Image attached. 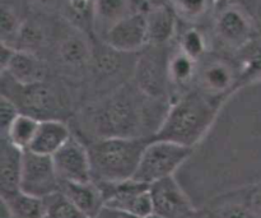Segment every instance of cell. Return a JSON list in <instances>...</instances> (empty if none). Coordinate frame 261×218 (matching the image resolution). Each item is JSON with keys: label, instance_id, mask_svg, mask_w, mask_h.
<instances>
[{"label": "cell", "instance_id": "6da1fadb", "mask_svg": "<svg viewBox=\"0 0 261 218\" xmlns=\"http://www.w3.org/2000/svg\"><path fill=\"white\" fill-rule=\"evenodd\" d=\"M219 100L203 91H193L176 101L152 139L168 140L194 148L216 119Z\"/></svg>", "mask_w": 261, "mask_h": 218}, {"label": "cell", "instance_id": "7a4b0ae2", "mask_svg": "<svg viewBox=\"0 0 261 218\" xmlns=\"http://www.w3.org/2000/svg\"><path fill=\"white\" fill-rule=\"evenodd\" d=\"M152 137H102L87 146L92 180L120 183L134 178Z\"/></svg>", "mask_w": 261, "mask_h": 218}, {"label": "cell", "instance_id": "3957f363", "mask_svg": "<svg viewBox=\"0 0 261 218\" xmlns=\"http://www.w3.org/2000/svg\"><path fill=\"white\" fill-rule=\"evenodd\" d=\"M194 148L168 140L152 139L143 152L134 180L152 185L173 176L175 171L190 157Z\"/></svg>", "mask_w": 261, "mask_h": 218}, {"label": "cell", "instance_id": "277c9868", "mask_svg": "<svg viewBox=\"0 0 261 218\" xmlns=\"http://www.w3.org/2000/svg\"><path fill=\"white\" fill-rule=\"evenodd\" d=\"M96 183V181H94ZM101 189L105 207L125 212L137 218L153 214L149 185L130 179L120 183H96Z\"/></svg>", "mask_w": 261, "mask_h": 218}, {"label": "cell", "instance_id": "5b68a950", "mask_svg": "<svg viewBox=\"0 0 261 218\" xmlns=\"http://www.w3.org/2000/svg\"><path fill=\"white\" fill-rule=\"evenodd\" d=\"M60 185L51 156L38 155L32 151L23 152L20 190L43 199L60 190Z\"/></svg>", "mask_w": 261, "mask_h": 218}, {"label": "cell", "instance_id": "8992f818", "mask_svg": "<svg viewBox=\"0 0 261 218\" xmlns=\"http://www.w3.org/2000/svg\"><path fill=\"white\" fill-rule=\"evenodd\" d=\"M138 111L126 96L107 102L97 116V128L102 137H143L138 133Z\"/></svg>", "mask_w": 261, "mask_h": 218}, {"label": "cell", "instance_id": "52a82bcc", "mask_svg": "<svg viewBox=\"0 0 261 218\" xmlns=\"http://www.w3.org/2000/svg\"><path fill=\"white\" fill-rule=\"evenodd\" d=\"M13 82L15 84V88H13L12 91L14 94L8 97L17 105L20 112L31 115L38 120L55 119L53 115L58 114L59 110L61 109V105L58 94L53 88L41 81L30 84Z\"/></svg>", "mask_w": 261, "mask_h": 218}, {"label": "cell", "instance_id": "ba28073f", "mask_svg": "<svg viewBox=\"0 0 261 218\" xmlns=\"http://www.w3.org/2000/svg\"><path fill=\"white\" fill-rule=\"evenodd\" d=\"M153 214L158 218H194L195 208L173 176L149 185Z\"/></svg>", "mask_w": 261, "mask_h": 218}, {"label": "cell", "instance_id": "9c48e42d", "mask_svg": "<svg viewBox=\"0 0 261 218\" xmlns=\"http://www.w3.org/2000/svg\"><path fill=\"white\" fill-rule=\"evenodd\" d=\"M53 161L60 183L92 181L91 162L87 146L73 135L53 156Z\"/></svg>", "mask_w": 261, "mask_h": 218}, {"label": "cell", "instance_id": "30bf717a", "mask_svg": "<svg viewBox=\"0 0 261 218\" xmlns=\"http://www.w3.org/2000/svg\"><path fill=\"white\" fill-rule=\"evenodd\" d=\"M105 41L109 47L122 54L134 53L148 45L147 15L132 12L115 23L106 33Z\"/></svg>", "mask_w": 261, "mask_h": 218}, {"label": "cell", "instance_id": "8fae6325", "mask_svg": "<svg viewBox=\"0 0 261 218\" xmlns=\"http://www.w3.org/2000/svg\"><path fill=\"white\" fill-rule=\"evenodd\" d=\"M135 81L145 96L152 99L165 96L170 82L168 59H163L160 54L153 51L145 53L140 56L135 66Z\"/></svg>", "mask_w": 261, "mask_h": 218}, {"label": "cell", "instance_id": "7c38bea8", "mask_svg": "<svg viewBox=\"0 0 261 218\" xmlns=\"http://www.w3.org/2000/svg\"><path fill=\"white\" fill-rule=\"evenodd\" d=\"M216 31L222 42L237 50L254 38L251 18L244 9L234 5H227L222 9L217 18Z\"/></svg>", "mask_w": 261, "mask_h": 218}, {"label": "cell", "instance_id": "4fadbf2b", "mask_svg": "<svg viewBox=\"0 0 261 218\" xmlns=\"http://www.w3.org/2000/svg\"><path fill=\"white\" fill-rule=\"evenodd\" d=\"M199 81L200 91L213 99L221 100L240 81V76L239 70L232 64L223 60H216L204 66Z\"/></svg>", "mask_w": 261, "mask_h": 218}, {"label": "cell", "instance_id": "5bb4252c", "mask_svg": "<svg viewBox=\"0 0 261 218\" xmlns=\"http://www.w3.org/2000/svg\"><path fill=\"white\" fill-rule=\"evenodd\" d=\"M23 152L7 138H2L0 146V196L20 190Z\"/></svg>", "mask_w": 261, "mask_h": 218}, {"label": "cell", "instance_id": "9a60e30c", "mask_svg": "<svg viewBox=\"0 0 261 218\" xmlns=\"http://www.w3.org/2000/svg\"><path fill=\"white\" fill-rule=\"evenodd\" d=\"M71 134L68 125L58 119L41 120L36 137L31 144L32 152L53 157L69 139Z\"/></svg>", "mask_w": 261, "mask_h": 218}, {"label": "cell", "instance_id": "2e32d148", "mask_svg": "<svg viewBox=\"0 0 261 218\" xmlns=\"http://www.w3.org/2000/svg\"><path fill=\"white\" fill-rule=\"evenodd\" d=\"M60 190L88 218H97L105 208L103 194L93 180L88 183H61Z\"/></svg>", "mask_w": 261, "mask_h": 218}, {"label": "cell", "instance_id": "e0dca14e", "mask_svg": "<svg viewBox=\"0 0 261 218\" xmlns=\"http://www.w3.org/2000/svg\"><path fill=\"white\" fill-rule=\"evenodd\" d=\"M147 15L148 45L162 46L175 35L176 14L173 5L153 8L145 13Z\"/></svg>", "mask_w": 261, "mask_h": 218}, {"label": "cell", "instance_id": "ac0fdd59", "mask_svg": "<svg viewBox=\"0 0 261 218\" xmlns=\"http://www.w3.org/2000/svg\"><path fill=\"white\" fill-rule=\"evenodd\" d=\"M2 201L10 218H46L45 202L42 198L18 190L2 196Z\"/></svg>", "mask_w": 261, "mask_h": 218}, {"label": "cell", "instance_id": "d6986e66", "mask_svg": "<svg viewBox=\"0 0 261 218\" xmlns=\"http://www.w3.org/2000/svg\"><path fill=\"white\" fill-rule=\"evenodd\" d=\"M2 74H5L20 84L35 83L41 81V65L30 51L15 49L12 60Z\"/></svg>", "mask_w": 261, "mask_h": 218}, {"label": "cell", "instance_id": "ffe728a7", "mask_svg": "<svg viewBox=\"0 0 261 218\" xmlns=\"http://www.w3.org/2000/svg\"><path fill=\"white\" fill-rule=\"evenodd\" d=\"M237 70L240 83L261 79V37L252 38L246 45L239 49Z\"/></svg>", "mask_w": 261, "mask_h": 218}, {"label": "cell", "instance_id": "44dd1931", "mask_svg": "<svg viewBox=\"0 0 261 218\" xmlns=\"http://www.w3.org/2000/svg\"><path fill=\"white\" fill-rule=\"evenodd\" d=\"M40 122L41 120L36 119L31 115L20 112L15 117L14 122L10 124L8 132L4 135H2V138H7L13 146H15L19 150H30L31 144L36 137V133L38 130Z\"/></svg>", "mask_w": 261, "mask_h": 218}, {"label": "cell", "instance_id": "7402d4cb", "mask_svg": "<svg viewBox=\"0 0 261 218\" xmlns=\"http://www.w3.org/2000/svg\"><path fill=\"white\" fill-rule=\"evenodd\" d=\"M129 0H96L93 19L106 27V32L120 19L132 13Z\"/></svg>", "mask_w": 261, "mask_h": 218}, {"label": "cell", "instance_id": "603a6c76", "mask_svg": "<svg viewBox=\"0 0 261 218\" xmlns=\"http://www.w3.org/2000/svg\"><path fill=\"white\" fill-rule=\"evenodd\" d=\"M61 60L68 65L78 68L84 65L91 59V50L83 37L78 35H70L63 40L59 49Z\"/></svg>", "mask_w": 261, "mask_h": 218}, {"label": "cell", "instance_id": "cb8c5ba5", "mask_svg": "<svg viewBox=\"0 0 261 218\" xmlns=\"http://www.w3.org/2000/svg\"><path fill=\"white\" fill-rule=\"evenodd\" d=\"M196 74V60L178 49L168 58V77L177 86L190 83Z\"/></svg>", "mask_w": 261, "mask_h": 218}, {"label": "cell", "instance_id": "d4e9b609", "mask_svg": "<svg viewBox=\"0 0 261 218\" xmlns=\"http://www.w3.org/2000/svg\"><path fill=\"white\" fill-rule=\"evenodd\" d=\"M46 218H88L61 190L43 198Z\"/></svg>", "mask_w": 261, "mask_h": 218}, {"label": "cell", "instance_id": "484cf974", "mask_svg": "<svg viewBox=\"0 0 261 218\" xmlns=\"http://www.w3.org/2000/svg\"><path fill=\"white\" fill-rule=\"evenodd\" d=\"M180 49L182 53L198 61L206 51L205 36L196 28H189L182 33L180 40Z\"/></svg>", "mask_w": 261, "mask_h": 218}, {"label": "cell", "instance_id": "4316f807", "mask_svg": "<svg viewBox=\"0 0 261 218\" xmlns=\"http://www.w3.org/2000/svg\"><path fill=\"white\" fill-rule=\"evenodd\" d=\"M22 25L23 23L18 19L17 14L13 12L12 8L7 7V5H3L2 14H0V35H2V42L13 46V43H15V41H17Z\"/></svg>", "mask_w": 261, "mask_h": 218}, {"label": "cell", "instance_id": "83f0119b", "mask_svg": "<svg viewBox=\"0 0 261 218\" xmlns=\"http://www.w3.org/2000/svg\"><path fill=\"white\" fill-rule=\"evenodd\" d=\"M176 14L188 22H196L204 17L209 8V0H175Z\"/></svg>", "mask_w": 261, "mask_h": 218}, {"label": "cell", "instance_id": "f1b7e54d", "mask_svg": "<svg viewBox=\"0 0 261 218\" xmlns=\"http://www.w3.org/2000/svg\"><path fill=\"white\" fill-rule=\"evenodd\" d=\"M43 38H45V35L40 26L35 25V23H23L15 43H20L22 46V49H18V50L31 53L32 49L38 47L43 42Z\"/></svg>", "mask_w": 261, "mask_h": 218}, {"label": "cell", "instance_id": "f546056e", "mask_svg": "<svg viewBox=\"0 0 261 218\" xmlns=\"http://www.w3.org/2000/svg\"><path fill=\"white\" fill-rule=\"evenodd\" d=\"M20 114L19 109L17 105L12 101L8 96L2 93V99H0V123H2V135L9 129L10 124L14 122L15 117Z\"/></svg>", "mask_w": 261, "mask_h": 218}, {"label": "cell", "instance_id": "4dcf8cb0", "mask_svg": "<svg viewBox=\"0 0 261 218\" xmlns=\"http://www.w3.org/2000/svg\"><path fill=\"white\" fill-rule=\"evenodd\" d=\"M217 218H255L246 202L224 204L217 213Z\"/></svg>", "mask_w": 261, "mask_h": 218}, {"label": "cell", "instance_id": "1f68e13d", "mask_svg": "<svg viewBox=\"0 0 261 218\" xmlns=\"http://www.w3.org/2000/svg\"><path fill=\"white\" fill-rule=\"evenodd\" d=\"M68 4L73 14L78 18L86 19L91 15L93 18L96 0H68Z\"/></svg>", "mask_w": 261, "mask_h": 218}, {"label": "cell", "instance_id": "d6a6232c", "mask_svg": "<svg viewBox=\"0 0 261 218\" xmlns=\"http://www.w3.org/2000/svg\"><path fill=\"white\" fill-rule=\"evenodd\" d=\"M119 53L120 51L111 49V51H109V53L101 54L98 56V59H97V65H98V68L101 70L106 71V73H111V71L114 73L120 66V58L117 55Z\"/></svg>", "mask_w": 261, "mask_h": 218}, {"label": "cell", "instance_id": "836d02e7", "mask_svg": "<svg viewBox=\"0 0 261 218\" xmlns=\"http://www.w3.org/2000/svg\"><path fill=\"white\" fill-rule=\"evenodd\" d=\"M246 201L254 217L261 218V183L251 189Z\"/></svg>", "mask_w": 261, "mask_h": 218}, {"label": "cell", "instance_id": "e575fe53", "mask_svg": "<svg viewBox=\"0 0 261 218\" xmlns=\"http://www.w3.org/2000/svg\"><path fill=\"white\" fill-rule=\"evenodd\" d=\"M14 53L15 47L8 45V43L2 42V49H0V68H2V71H4L7 69L8 64L12 60Z\"/></svg>", "mask_w": 261, "mask_h": 218}, {"label": "cell", "instance_id": "d590c367", "mask_svg": "<svg viewBox=\"0 0 261 218\" xmlns=\"http://www.w3.org/2000/svg\"><path fill=\"white\" fill-rule=\"evenodd\" d=\"M175 0H139L142 5V12L147 13L148 10L158 7H166V5H173Z\"/></svg>", "mask_w": 261, "mask_h": 218}, {"label": "cell", "instance_id": "8d00e7d4", "mask_svg": "<svg viewBox=\"0 0 261 218\" xmlns=\"http://www.w3.org/2000/svg\"><path fill=\"white\" fill-rule=\"evenodd\" d=\"M97 218H137V217L125 213V212H120V211H116V209H111L105 207V208L102 209L101 213H99V216Z\"/></svg>", "mask_w": 261, "mask_h": 218}, {"label": "cell", "instance_id": "74e56055", "mask_svg": "<svg viewBox=\"0 0 261 218\" xmlns=\"http://www.w3.org/2000/svg\"><path fill=\"white\" fill-rule=\"evenodd\" d=\"M256 18L261 22V0H259L256 5Z\"/></svg>", "mask_w": 261, "mask_h": 218}, {"label": "cell", "instance_id": "f35d334b", "mask_svg": "<svg viewBox=\"0 0 261 218\" xmlns=\"http://www.w3.org/2000/svg\"><path fill=\"white\" fill-rule=\"evenodd\" d=\"M40 3H42V4H51V3L56 2V0H38Z\"/></svg>", "mask_w": 261, "mask_h": 218}, {"label": "cell", "instance_id": "ab89813d", "mask_svg": "<svg viewBox=\"0 0 261 218\" xmlns=\"http://www.w3.org/2000/svg\"><path fill=\"white\" fill-rule=\"evenodd\" d=\"M228 2H229V0H216L217 4H227Z\"/></svg>", "mask_w": 261, "mask_h": 218}, {"label": "cell", "instance_id": "60d3db41", "mask_svg": "<svg viewBox=\"0 0 261 218\" xmlns=\"http://www.w3.org/2000/svg\"><path fill=\"white\" fill-rule=\"evenodd\" d=\"M145 218H158L157 216H154V214H152V216H149V217H145Z\"/></svg>", "mask_w": 261, "mask_h": 218}]
</instances>
